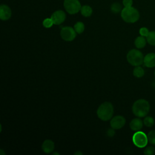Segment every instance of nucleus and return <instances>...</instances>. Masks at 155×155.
<instances>
[{"label": "nucleus", "instance_id": "22", "mask_svg": "<svg viewBox=\"0 0 155 155\" xmlns=\"http://www.w3.org/2000/svg\"><path fill=\"white\" fill-rule=\"evenodd\" d=\"M155 153V148L153 146H148L145 148L143 153L145 155H153Z\"/></svg>", "mask_w": 155, "mask_h": 155}, {"label": "nucleus", "instance_id": "9", "mask_svg": "<svg viewBox=\"0 0 155 155\" xmlns=\"http://www.w3.org/2000/svg\"><path fill=\"white\" fill-rule=\"evenodd\" d=\"M65 18L66 15L65 12L61 10L55 11L51 16V19L55 25L61 24L63 22H64Z\"/></svg>", "mask_w": 155, "mask_h": 155}, {"label": "nucleus", "instance_id": "29", "mask_svg": "<svg viewBox=\"0 0 155 155\" xmlns=\"http://www.w3.org/2000/svg\"><path fill=\"white\" fill-rule=\"evenodd\" d=\"M154 77H155V70H154Z\"/></svg>", "mask_w": 155, "mask_h": 155}, {"label": "nucleus", "instance_id": "11", "mask_svg": "<svg viewBox=\"0 0 155 155\" xmlns=\"http://www.w3.org/2000/svg\"><path fill=\"white\" fill-rule=\"evenodd\" d=\"M143 64L147 68L155 67V53H149L144 56Z\"/></svg>", "mask_w": 155, "mask_h": 155}, {"label": "nucleus", "instance_id": "1", "mask_svg": "<svg viewBox=\"0 0 155 155\" xmlns=\"http://www.w3.org/2000/svg\"><path fill=\"white\" fill-rule=\"evenodd\" d=\"M150 110V105L148 101L144 99H139L136 101L132 106L133 113L138 117H144L148 114Z\"/></svg>", "mask_w": 155, "mask_h": 155}, {"label": "nucleus", "instance_id": "30", "mask_svg": "<svg viewBox=\"0 0 155 155\" xmlns=\"http://www.w3.org/2000/svg\"></svg>", "mask_w": 155, "mask_h": 155}, {"label": "nucleus", "instance_id": "4", "mask_svg": "<svg viewBox=\"0 0 155 155\" xmlns=\"http://www.w3.org/2000/svg\"><path fill=\"white\" fill-rule=\"evenodd\" d=\"M143 59L144 56L143 53L137 49H132L127 54L128 62L134 67L139 66L143 64Z\"/></svg>", "mask_w": 155, "mask_h": 155}, {"label": "nucleus", "instance_id": "2", "mask_svg": "<svg viewBox=\"0 0 155 155\" xmlns=\"http://www.w3.org/2000/svg\"><path fill=\"white\" fill-rule=\"evenodd\" d=\"M114 113V108L110 102H104L101 104L97 110V117L103 121H107L111 119Z\"/></svg>", "mask_w": 155, "mask_h": 155}, {"label": "nucleus", "instance_id": "13", "mask_svg": "<svg viewBox=\"0 0 155 155\" xmlns=\"http://www.w3.org/2000/svg\"><path fill=\"white\" fill-rule=\"evenodd\" d=\"M54 148V143L50 139L45 140L42 144V150L45 153H51Z\"/></svg>", "mask_w": 155, "mask_h": 155}, {"label": "nucleus", "instance_id": "6", "mask_svg": "<svg viewBox=\"0 0 155 155\" xmlns=\"http://www.w3.org/2000/svg\"><path fill=\"white\" fill-rule=\"evenodd\" d=\"M64 7L67 12L74 15L81 10L82 6L79 0H64Z\"/></svg>", "mask_w": 155, "mask_h": 155}, {"label": "nucleus", "instance_id": "23", "mask_svg": "<svg viewBox=\"0 0 155 155\" xmlns=\"http://www.w3.org/2000/svg\"><path fill=\"white\" fill-rule=\"evenodd\" d=\"M43 26L45 28H50L54 24L52 19L50 18H46L42 22Z\"/></svg>", "mask_w": 155, "mask_h": 155}, {"label": "nucleus", "instance_id": "21", "mask_svg": "<svg viewBox=\"0 0 155 155\" xmlns=\"http://www.w3.org/2000/svg\"><path fill=\"white\" fill-rule=\"evenodd\" d=\"M148 142L151 145H155V130H151L147 134Z\"/></svg>", "mask_w": 155, "mask_h": 155}, {"label": "nucleus", "instance_id": "8", "mask_svg": "<svg viewBox=\"0 0 155 155\" xmlns=\"http://www.w3.org/2000/svg\"><path fill=\"white\" fill-rule=\"evenodd\" d=\"M126 122L125 118L120 115H117L111 118L110 120V126L114 130H119L122 128Z\"/></svg>", "mask_w": 155, "mask_h": 155}, {"label": "nucleus", "instance_id": "27", "mask_svg": "<svg viewBox=\"0 0 155 155\" xmlns=\"http://www.w3.org/2000/svg\"><path fill=\"white\" fill-rule=\"evenodd\" d=\"M74 154H82V152H81V151H78V152H76V153H74Z\"/></svg>", "mask_w": 155, "mask_h": 155}, {"label": "nucleus", "instance_id": "24", "mask_svg": "<svg viewBox=\"0 0 155 155\" xmlns=\"http://www.w3.org/2000/svg\"><path fill=\"white\" fill-rule=\"evenodd\" d=\"M150 31L148 30V29L147 27H141L139 29V33L141 36H144V37H147L148 36V35L149 34Z\"/></svg>", "mask_w": 155, "mask_h": 155}, {"label": "nucleus", "instance_id": "26", "mask_svg": "<svg viewBox=\"0 0 155 155\" xmlns=\"http://www.w3.org/2000/svg\"><path fill=\"white\" fill-rule=\"evenodd\" d=\"M114 129H113V128H111V129H109V130H108V131H107V134L108 135V136H110V137H113V136L114 135L115 132H114Z\"/></svg>", "mask_w": 155, "mask_h": 155}, {"label": "nucleus", "instance_id": "20", "mask_svg": "<svg viewBox=\"0 0 155 155\" xmlns=\"http://www.w3.org/2000/svg\"><path fill=\"white\" fill-rule=\"evenodd\" d=\"M122 10V6L118 2H114L111 5V11L114 13H118Z\"/></svg>", "mask_w": 155, "mask_h": 155}, {"label": "nucleus", "instance_id": "28", "mask_svg": "<svg viewBox=\"0 0 155 155\" xmlns=\"http://www.w3.org/2000/svg\"><path fill=\"white\" fill-rule=\"evenodd\" d=\"M53 154H59V153H53Z\"/></svg>", "mask_w": 155, "mask_h": 155}, {"label": "nucleus", "instance_id": "15", "mask_svg": "<svg viewBox=\"0 0 155 155\" xmlns=\"http://www.w3.org/2000/svg\"><path fill=\"white\" fill-rule=\"evenodd\" d=\"M80 11H81V15L85 17L90 16L93 13V10H92L91 7L87 5L82 6Z\"/></svg>", "mask_w": 155, "mask_h": 155}, {"label": "nucleus", "instance_id": "10", "mask_svg": "<svg viewBox=\"0 0 155 155\" xmlns=\"http://www.w3.org/2000/svg\"><path fill=\"white\" fill-rule=\"evenodd\" d=\"M12 11L10 8L5 4L0 5V19L2 21H7L10 18Z\"/></svg>", "mask_w": 155, "mask_h": 155}, {"label": "nucleus", "instance_id": "19", "mask_svg": "<svg viewBox=\"0 0 155 155\" xmlns=\"http://www.w3.org/2000/svg\"><path fill=\"white\" fill-rule=\"evenodd\" d=\"M74 29L77 33H78V34L82 33L84 31V29H85L84 24L81 21L77 22L74 25Z\"/></svg>", "mask_w": 155, "mask_h": 155}, {"label": "nucleus", "instance_id": "14", "mask_svg": "<svg viewBox=\"0 0 155 155\" xmlns=\"http://www.w3.org/2000/svg\"><path fill=\"white\" fill-rule=\"evenodd\" d=\"M147 42V39L145 38V37L140 35L139 36H137L135 39L134 45L137 48L141 49L145 47Z\"/></svg>", "mask_w": 155, "mask_h": 155}, {"label": "nucleus", "instance_id": "12", "mask_svg": "<svg viewBox=\"0 0 155 155\" xmlns=\"http://www.w3.org/2000/svg\"><path fill=\"white\" fill-rule=\"evenodd\" d=\"M143 122L140 117H136L133 119L130 122V128L134 131H140L143 127Z\"/></svg>", "mask_w": 155, "mask_h": 155}, {"label": "nucleus", "instance_id": "17", "mask_svg": "<svg viewBox=\"0 0 155 155\" xmlns=\"http://www.w3.org/2000/svg\"><path fill=\"white\" fill-rule=\"evenodd\" d=\"M146 39L148 44L155 46V31H150Z\"/></svg>", "mask_w": 155, "mask_h": 155}, {"label": "nucleus", "instance_id": "18", "mask_svg": "<svg viewBox=\"0 0 155 155\" xmlns=\"http://www.w3.org/2000/svg\"><path fill=\"white\" fill-rule=\"evenodd\" d=\"M143 122V125L147 127H151L155 124V120L151 116H146L145 117H144Z\"/></svg>", "mask_w": 155, "mask_h": 155}, {"label": "nucleus", "instance_id": "3", "mask_svg": "<svg viewBox=\"0 0 155 155\" xmlns=\"http://www.w3.org/2000/svg\"><path fill=\"white\" fill-rule=\"evenodd\" d=\"M122 19L127 23H134L137 22L140 17L139 11L133 7H124L121 11Z\"/></svg>", "mask_w": 155, "mask_h": 155}, {"label": "nucleus", "instance_id": "16", "mask_svg": "<svg viewBox=\"0 0 155 155\" xmlns=\"http://www.w3.org/2000/svg\"><path fill=\"white\" fill-rule=\"evenodd\" d=\"M133 74L136 78H140L143 76L145 74V71H144V69L142 67H140V65L136 66L133 69Z\"/></svg>", "mask_w": 155, "mask_h": 155}, {"label": "nucleus", "instance_id": "25", "mask_svg": "<svg viewBox=\"0 0 155 155\" xmlns=\"http://www.w3.org/2000/svg\"><path fill=\"white\" fill-rule=\"evenodd\" d=\"M133 0H123L122 3L125 7H131L133 5Z\"/></svg>", "mask_w": 155, "mask_h": 155}, {"label": "nucleus", "instance_id": "7", "mask_svg": "<svg viewBox=\"0 0 155 155\" xmlns=\"http://www.w3.org/2000/svg\"><path fill=\"white\" fill-rule=\"evenodd\" d=\"M76 32L74 28L71 27H64L62 28L60 35L62 39L65 41H71L76 36Z\"/></svg>", "mask_w": 155, "mask_h": 155}, {"label": "nucleus", "instance_id": "5", "mask_svg": "<svg viewBox=\"0 0 155 155\" xmlns=\"http://www.w3.org/2000/svg\"><path fill=\"white\" fill-rule=\"evenodd\" d=\"M132 140L134 145L140 148L147 147L148 142L147 135L141 131H135L133 136Z\"/></svg>", "mask_w": 155, "mask_h": 155}]
</instances>
